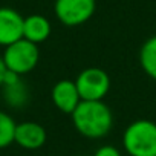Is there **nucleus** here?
I'll return each instance as SVG.
<instances>
[{
  "mask_svg": "<svg viewBox=\"0 0 156 156\" xmlns=\"http://www.w3.org/2000/svg\"><path fill=\"white\" fill-rule=\"evenodd\" d=\"M25 17L12 8H0V46H9L23 38Z\"/></svg>",
  "mask_w": 156,
  "mask_h": 156,
  "instance_id": "nucleus-6",
  "label": "nucleus"
},
{
  "mask_svg": "<svg viewBox=\"0 0 156 156\" xmlns=\"http://www.w3.org/2000/svg\"><path fill=\"white\" fill-rule=\"evenodd\" d=\"M73 156H89V154H73Z\"/></svg>",
  "mask_w": 156,
  "mask_h": 156,
  "instance_id": "nucleus-15",
  "label": "nucleus"
},
{
  "mask_svg": "<svg viewBox=\"0 0 156 156\" xmlns=\"http://www.w3.org/2000/svg\"><path fill=\"white\" fill-rule=\"evenodd\" d=\"M75 86L81 101H103L110 90V76L100 67H87L78 73Z\"/></svg>",
  "mask_w": 156,
  "mask_h": 156,
  "instance_id": "nucleus-4",
  "label": "nucleus"
},
{
  "mask_svg": "<svg viewBox=\"0 0 156 156\" xmlns=\"http://www.w3.org/2000/svg\"><path fill=\"white\" fill-rule=\"evenodd\" d=\"M6 66H5V63H3V58H2V55H0V87H2V84H3V78H5V73H6Z\"/></svg>",
  "mask_w": 156,
  "mask_h": 156,
  "instance_id": "nucleus-14",
  "label": "nucleus"
},
{
  "mask_svg": "<svg viewBox=\"0 0 156 156\" xmlns=\"http://www.w3.org/2000/svg\"><path fill=\"white\" fill-rule=\"evenodd\" d=\"M97 9V0H55L54 12L57 19L69 28L84 25Z\"/></svg>",
  "mask_w": 156,
  "mask_h": 156,
  "instance_id": "nucleus-5",
  "label": "nucleus"
},
{
  "mask_svg": "<svg viewBox=\"0 0 156 156\" xmlns=\"http://www.w3.org/2000/svg\"><path fill=\"white\" fill-rule=\"evenodd\" d=\"M139 64L147 76L156 81V35L147 38L139 49Z\"/></svg>",
  "mask_w": 156,
  "mask_h": 156,
  "instance_id": "nucleus-11",
  "label": "nucleus"
},
{
  "mask_svg": "<svg viewBox=\"0 0 156 156\" xmlns=\"http://www.w3.org/2000/svg\"><path fill=\"white\" fill-rule=\"evenodd\" d=\"M46 139H48L46 129L38 122L25 121L17 124L16 127L14 142L25 150H38L46 144Z\"/></svg>",
  "mask_w": 156,
  "mask_h": 156,
  "instance_id": "nucleus-8",
  "label": "nucleus"
},
{
  "mask_svg": "<svg viewBox=\"0 0 156 156\" xmlns=\"http://www.w3.org/2000/svg\"><path fill=\"white\" fill-rule=\"evenodd\" d=\"M2 89H3V100L8 106H11L14 109H22L28 104L29 90H28L26 84L23 83L20 75H17L11 70H6Z\"/></svg>",
  "mask_w": 156,
  "mask_h": 156,
  "instance_id": "nucleus-9",
  "label": "nucleus"
},
{
  "mask_svg": "<svg viewBox=\"0 0 156 156\" xmlns=\"http://www.w3.org/2000/svg\"><path fill=\"white\" fill-rule=\"evenodd\" d=\"M70 116L75 130L89 139H101L113 127L112 110L104 101H81Z\"/></svg>",
  "mask_w": 156,
  "mask_h": 156,
  "instance_id": "nucleus-1",
  "label": "nucleus"
},
{
  "mask_svg": "<svg viewBox=\"0 0 156 156\" xmlns=\"http://www.w3.org/2000/svg\"><path fill=\"white\" fill-rule=\"evenodd\" d=\"M51 98L54 106L67 115H72V112L76 109V106L81 103L80 94L75 86V81L72 80H60L54 84Z\"/></svg>",
  "mask_w": 156,
  "mask_h": 156,
  "instance_id": "nucleus-7",
  "label": "nucleus"
},
{
  "mask_svg": "<svg viewBox=\"0 0 156 156\" xmlns=\"http://www.w3.org/2000/svg\"><path fill=\"white\" fill-rule=\"evenodd\" d=\"M122 145L129 156H156V122L135 119L122 133Z\"/></svg>",
  "mask_w": 156,
  "mask_h": 156,
  "instance_id": "nucleus-2",
  "label": "nucleus"
},
{
  "mask_svg": "<svg viewBox=\"0 0 156 156\" xmlns=\"http://www.w3.org/2000/svg\"><path fill=\"white\" fill-rule=\"evenodd\" d=\"M16 121L14 118L0 110V148H6L11 144H14V136H16Z\"/></svg>",
  "mask_w": 156,
  "mask_h": 156,
  "instance_id": "nucleus-12",
  "label": "nucleus"
},
{
  "mask_svg": "<svg viewBox=\"0 0 156 156\" xmlns=\"http://www.w3.org/2000/svg\"><path fill=\"white\" fill-rule=\"evenodd\" d=\"M2 58L8 70L23 76L32 72L38 64L40 60L38 44L31 43L26 38H20L19 41L5 48Z\"/></svg>",
  "mask_w": 156,
  "mask_h": 156,
  "instance_id": "nucleus-3",
  "label": "nucleus"
},
{
  "mask_svg": "<svg viewBox=\"0 0 156 156\" xmlns=\"http://www.w3.org/2000/svg\"><path fill=\"white\" fill-rule=\"evenodd\" d=\"M51 23L44 16L40 14H32L25 17L23 22V38H26L31 43L40 44L46 41L51 35Z\"/></svg>",
  "mask_w": 156,
  "mask_h": 156,
  "instance_id": "nucleus-10",
  "label": "nucleus"
},
{
  "mask_svg": "<svg viewBox=\"0 0 156 156\" xmlns=\"http://www.w3.org/2000/svg\"><path fill=\"white\" fill-rule=\"evenodd\" d=\"M92 156H121V153L115 145H101Z\"/></svg>",
  "mask_w": 156,
  "mask_h": 156,
  "instance_id": "nucleus-13",
  "label": "nucleus"
}]
</instances>
